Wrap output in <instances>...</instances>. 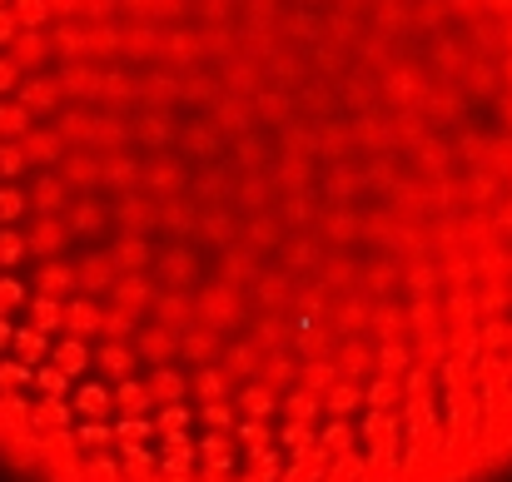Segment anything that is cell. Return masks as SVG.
<instances>
[{"instance_id":"6da1fadb","label":"cell","mask_w":512,"mask_h":482,"mask_svg":"<svg viewBox=\"0 0 512 482\" xmlns=\"http://www.w3.org/2000/svg\"><path fill=\"white\" fill-rule=\"evenodd\" d=\"M0 468H512V0H0Z\"/></svg>"}]
</instances>
